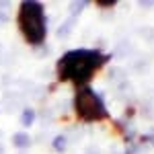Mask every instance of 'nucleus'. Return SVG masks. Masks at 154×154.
<instances>
[{
	"instance_id": "obj_1",
	"label": "nucleus",
	"mask_w": 154,
	"mask_h": 154,
	"mask_svg": "<svg viewBox=\"0 0 154 154\" xmlns=\"http://www.w3.org/2000/svg\"><path fill=\"white\" fill-rule=\"evenodd\" d=\"M105 62L107 56H103L99 49H72L60 58L58 76L60 80H70L84 86Z\"/></svg>"
},
{
	"instance_id": "obj_2",
	"label": "nucleus",
	"mask_w": 154,
	"mask_h": 154,
	"mask_svg": "<svg viewBox=\"0 0 154 154\" xmlns=\"http://www.w3.org/2000/svg\"><path fill=\"white\" fill-rule=\"evenodd\" d=\"M19 29L23 37L31 43V45H39L45 41L48 35V29H45V14H43V6L35 2V0H29L21 4V11H19Z\"/></svg>"
},
{
	"instance_id": "obj_3",
	"label": "nucleus",
	"mask_w": 154,
	"mask_h": 154,
	"mask_svg": "<svg viewBox=\"0 0 154 154\" xmlns=\"http://www.w3.org/2000/svg\"><path fill=\"white\" fill-rule=\"evenodd\" d=\"M74 109H76V115L82 121H88V123L107 119V109H105L103 99L88 86H80V91L76 93Z\"/></svg>"
},
{
	"instance_id": "obj_4",
	"label": "nucleus",
	"mask_w": 154,
	"mask_h": 154,
	"mask_svg": "<svg viewBox=\"0 0 154 154\" xmlns=\"http://www.w3.org/2000/svg\"><path fill=\"white\" fill-rule=\"evenodd\" d=\"M33 121H35V111L33 109H25L23 115H21V123H23L25 128H29Z\"/></svg>"
},
{
	"instance_id": "obj_5",
	"label": "nucleus",
	"mask_w": 154,
	"mask_h": 154,
	"mask_svg": "<svg viewBox=\"0 0 154 154\" xmlns=\"http://www.w3.org/2000/svg\"><path fill=\"white\" fill-rule=\"evenodd\" d=\"M12 142H14V146H19V148H25V146H29L31 138L27 134H14L12 136Z\"/></svg>"
},
{
	"instance_id": "obj_6",
	"label": "nucleus",
	"mask_w": 154,
	"mask_h": 154,
	"mask_svg": "<svg viewBox=\"0 0 154 154\" xmlns=\"http://www.w3.org/2000/svg\"><path fill=\"white\" fill-rule=\"evenodd\" d=\"M54 148H56V150H64V148H66V138H64V136H58V138L54 140Z\"/></svg>"
}]
</instances>
